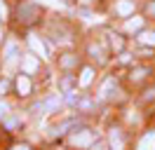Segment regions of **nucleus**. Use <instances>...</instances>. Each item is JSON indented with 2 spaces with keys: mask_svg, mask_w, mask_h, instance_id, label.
Masks as SVG:
<instances>
[{
  "mask_svg": "<svg viewBox=\"0 0 155 150\" xmlns=\"http://www.w3.org/2000/svg\"><path fill=\"white\" fill-rule=\"evenodd\" d=\"M71 84H73V77H64L61 80V89L66 92V89H71Z\"/></svg>",
  "mask_w": 155,
  "mask_h": 150,
  "instance_id": "17",
  "label": "nucleus"
},
{
  "mask_svg": "<svg viewBox=\"0 0 155 150\" xmlns=\"http://www.w3.org/2000/svg\"><path fill=\"white\" fill-rule=\"evenodd\" d=\"M110 45H113V49H122V40H120V35H115V33H110Z\"/></svg>",
  "mask_w": 155,
  "mask_h": 150,
  "instance_id": "14",
  "label": "nucleus"
},
{
  "mask_svg": "<svg viewBox=\"0 0 155 150\" xmlns=\"http://www.w3.org/2000/svg\"><path fill=\"white\" fill-rule=\"evenodd\" d=\"M10 150H28V145H12Z\"/></svg>",
  "mask_w": 155,
  "mask_h": 150,
  "instance_id": "21",
  "label": "nucleus"
},
{
  "mask_svg": "<svg viewBox=\"0 0 155 150\" xmlns=\"http://www.w3.org/2000/svg\"><path fill=\"white\" fill-rule=\"evenodd\" d=\"M17 92L21 94V96H26V94L31 92V80L26 73H21L19 77H17Z\"/></svg>",
  "mask_w": 155,
  "mask_h": 150,
  "instance_id": "6",
  "label": "nucleus"
},
{
  "mask_svg": "<svg viewBox=\"0 0 155 150\" xmlns=\"http://www.w3.org/2000/svg\"><path fill=\"white\" fill-rule=\"evenodd\" d=\"M5 110H7V106H5V103H0V115H5Z\"/></svg>",
  "mask_w": 155,
  "mask_h": 150,
  "instance_id": "22",
  "label": "nucleus"
},
{
  "mask_svg": "<svg viewBox=\"0 0 155 150\" xmlns=\"http://www.w3.org/2000/svg\"><path fill=\"white\" fill-rule=\"evenodd\" d=\"M113 87H115V80H108V82L101 87V96H108V92H110Z\"/></svg>",
  "mask_w": 155,
  "mask_h": 150,
  "instance_id": "15",
  "label": "nucleus"
},
{
  "mask_svg": "<svg viewBox=\"0 0 155 150\" xmlns=\"http://www.w3.org/2000/svg\"><path fill=\"white\" fill-rule=\"evenodd\" d=\"M0 40H2V24H0Z\"/></svg>",
  "mask_w": 155,
  "mask_h": 150,
  "instance_id": "24",
  "label": "nucleus"
},
{
  "mask_svg": "<svg viewBox=\"0 0 155 150\" xmlns=\"http://www.w3.org/2000/svg\"><path fill=\"white\" fill-rule=\"evenodd\" d=\"M148 12H150V14L155 17V2H148Z\"/></svg>",
  "mask_w": 155,
  "mask_h": 150,
  "instance_id": "20",
  "label": "nucleus"
},
{
  "mask_svg": "<svg viewBox=\"0 0 155 150\" xmlns=\"http://www.w3.org/2000/svg\"><path fill=\"white\" fill-rule=\"evenodd\" d=\"M92 75H94V70H92V68H82V75H80V87H87V84L92 82Z\"/></svg>",
  "mask_w": 155,
  "mask_h": 150,
  "instance_id": "12",
  "label": "nucleus"
},
{
  "mask_svg": "<svg viewBox=\"0 0 155 150\" xmlns=\"http://www.w3.org/2000/svg\"><path fill=\"white\" fill-rule=\"evenodd\" d=\"M141 26H143V19H139V17H132L129 21H127V31H129V33L141 31Z\"/></svg>",
  "mask_w": 155,
  "mask_h": 150,
  "instance_id": "11",
  "label": "nucleus"
},
{
  "mask_svg": "<svg viewBox=\"0 0 155 150\" xmlns=\"http://www.w3.org/2000/svg\"><path fill=\"white\" fill-rule=\"evenodd\" d=\"M17 59H19L17 42H10V45L5 47V64H7V66H14V64H17Z\"/></svg>",
  "mask_w": 155,
  "mask_h": 150,
  "instance_id": "5",
  "label": "nucleus"
},
{
  "mask_svg": "<svg viewBox=\"0 0 155 150\" xmlns=\"http://www.w3.org/2000/svg\"><path fill=\"white\" fill-rule=\"evenodd\" d=\"M21 68H24L26 75H31L38 68V59H35V56H24V59H21Z\"/></svg>",
  "mask_w": 155,
  "mask_h": 150,
  "instance_id": "7",
  "label": "nucleus"
},
{
  "mask_svg": "<svg viewBox=\"0 0 155 150\" xmlns=\"http://www.w3.org/2000/svg\"><path fill=\"white\" fill-rule=\"evenodd\" d=\"M59 103H61V96L59 94H52V96H45L42 101H38L33 108H31V112H35V115H45V112H54L59 108Z\"/></svg>",
  "mask_w": 155,
  "mask_h": 150,
  "instance_id": "1",
  "label": "nucleus"
},
{
  "mask_svg": "<svg viewBox=\"0 0 155 150\" xmlns=\"http://www.w3.org/2000/svg\"><path fill=\"white\" fill-rule=\"evenodd\" d=\"M28 45L35 54H40V56L47 54V52H45V45H42V40H38V35H28Z\"/></svg>",
  "mask_w": 155,
  "mask_h": 150,
  "instance_id": "9",
  "label": "nucleus"
},
{
  "mask_svg": "<svg viewBox=\"0 0 155 150\" xmlns=\"http://www.w3.org/2000/svg\"><path fill=\"white\" fill-rule=\"evenodd\" d=\"M61 64H64V66H73V64H75V59H73V54H66V59H64Z\"/></svg>",
  "mask_w": 155,
  "mask_h": 150,
  "instance_id": "19",
  "label": "nucleus"
},
{
  "mask_svg": "<svg viewBox=\"0 0 155 150\" xmlns=\"http://www.w3.org/2000/svg\"><path fill=\"white\" fill-rule=\"evenodd\" d=\"M92 139H94L92 129H82L80 134H75V136H73V145H89V143H92Z\"/></svg>",
  "mask_w": 155,
  "mask_h": 150,
  "instance_id": "4",
  "label": "nucleus"
},
{
  "mask_svg": "<svg viewBox=\"0 0 155 150\" xmlns=\"http://www.w3.org/2000/svg\"><path fill=\"white\" fill-rule=\"evenodd\" d=\"M136 40L141 45H155V31H139Z\"/></svg>",
  "mask_w": 155,
  "mask_h": 150,
  "instance_id": "10",
  "label": "nucleus"
},
{
  "mask_svg": "<svg viewBox=\"0 0 155 150\" xmlns=\"http://www.w3.org/2000/svg\"><path fill=\"white\" fill-rule=\"evenodd\" d=\"M10 80H0V94H5V92H10Z\"/></svg>",
  "mask_w": 155,
  "mask_h": 150,
  "instance_id": "16",
  "label": "nucleus"
},
{
  "mask_svg": "<svg viewBox=\"0 0 155 150\" xmlns=\"http://www.w3.org/2000/svg\"><path fill=\"white\" fill-rule=\"evenodd\" d=\"M139 150H155V131L146 134L143 139L139 141Z\"/></svg>",
  "mask_w": 155,
  "mask_h": 150,
  "instance_id": "8",
  "label": "nucleus"
},
{
  "mask_svg": "<svg viewBox=\"0 0 155 150\" xmlns=\"http://www.w3.org/2000/svg\"><path fill=\"white\" fill-rule=\"evenodd\" d=\"M17 14H19L21 24H33V21L40 17V7L35 2H21L19 9H17Z\"/></svg>",
  "mask_w": 155,
  "mask_h": 150,
  "instance_id": "2",
  "label": "nucleus"
},
{
  "mask_svg": "<svg viewBox=\"0 0 155 150\" xmlns=\"http://www.w3.org/2000/svg\"><path fill=\"white\" fill-rule=\"evenodd\" d=\"M89 54L97 59L99 56V61H106V56H104V49H101V45H89Z\"/></svg>",
  "mask_w": 155,
  "mask_h": 150,
  "instance_id": "13",
  "label": "nucleus"
},
{
  "mask_svg": "<svg viewBox=\"0 0 155 150\" xmlns=\"http://www.w3.org/2000/svg\"><path fill=\"white\" fill-rule=\"evenodd\" d=\"M80 2H82V5H92L94 0H80Z\"/></svg>",
  "mask_w": 155,
  "mask_h": 150,
  "instance_id": "23",
  "label": "nucleus"
},
{
  "mask_svg": "<svg viewBox=\"0 0 155 150\" xmlns=\"http://www.w3.org/2000/svg\"><path fill=\"white\" fill-rule=\"evenodd\" d=\"M115 14H120V17L134 14V0H120V2L115 5Z\"/></svg>",
  "mask_w": 155,
  "mask_h": 150,
  "instance_id": "3",
  "label": "nucleus"
},
{
  "mask_svg": "<svg viewBox=\"0 0 155 150\" xmlns=\"http://www.w3.org/2000/svg\"><path fill=\"white\" fill-rule=\"evenodd\" d=\"M0 19H2V21L7 19V5H5L2 0H0Z\"/></svg>",
  "mask_w": 155,
  "mask_h": 150,
  "instance_id": "18",
  "label": "nucleus"
}]
</instances>
